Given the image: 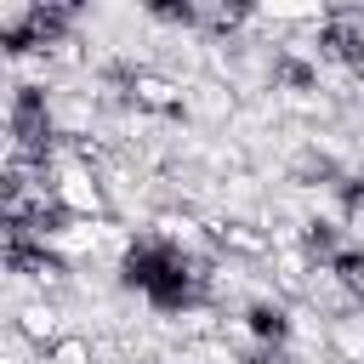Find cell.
Masks as SVG:
<instances>
[{
  "mask_svg": "<svg viewBox=\"0 0 364 364\" xmlns=\"http://www.w3.org/2000/svg\"><path fill=\"white\" fill-rule=\"evenodd\" d=\"M324 46H330L336 57H353V63H358V57H364V28L341 17V23H330V28H324Z\"/></svg>",
  "mask_w": 364,
  "mask_h": 364,
  "instance_id": "1",
  "label": "cell"
},
{
  "mask_svg": "<svg viewBox=\"0 0 364 364\" xmlns=\"http://www.w3.org/2000/svg\"><path fill=\"white\" fill-rule=\"evenodd\" d=\"M250 330L279 341V336H284V313H279V307H250Z\"/></svg>",
  "mask_w": 364,
  "mask_h": 364,
  "instance_id": "2",
  "label": "cell"
}]
</instances>
